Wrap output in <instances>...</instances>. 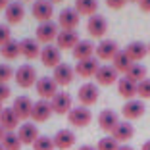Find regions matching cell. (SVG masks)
<instances>
[{
  "label": "cell",
  "mask_w": 150,
  "mask_h": 150,
  "mask_svg": "<svg viewBox=\"0 0 150 150\" xmlns=\"http://www.w3.org/2000/svg\"><path fill=\"white\" fill-rule=\"evenodd\" d=\"M13 79H16L18 87L29 88V87H33V85H37L39 77H37V69H35V67L29 66V64H23V66H19L18 69H16Z\"/></svg>",
  "instance_id": "obj_1"
},
{
  "label": "cell",
  "mask_w": 150,
  "mask_h": 150,
  "mask_svg": "<svg viewBox=\"0 0 150 150\" xmlns=\"http://www.w3.org/2000/svg\"><path fill=\"white\" fill-rule=\"evenodd\" d=\"M58 33H60L58 23L44 21V23H39V27H37V31H35V39L39 40V42H42V44H50L52 40H56Z\"/></svg>",
  "instance_id": "obj_2"
},
{
  "label": "cell",
  "mask_w": 150,
  "mask_h": 150,
  "mask_svg": "<svg viewBox=\"0 0 150 150\" xmlns=\"http://www.w3.org/2000/svg\"><path fill=\"white\" fill-rule=\"evenodd\" d=\"M98 96H100V88L96 83H85L77 91V98H79L81 106H93L98 100Z\"/></svg>",
  "instance_id": "obj_3"
},
{
  "label": "cell",
  "mask_w": 150,
  "mask_h": 150,
  "mask_svg": "<svg viewBox=\"0 0 150 150\" xmlns=\"http://www.w3.org/2000/svg\"><path fill=\"white\" fill-rule=\"evenodd\" d=\"M67 119L73 127H87L93 121V112L88 110L87 106H77L71 108V112L67 114Z\"/></svg>",
  "instance_id": "obj_4"
},
{
  "label": "cell",
  "mask_w": 150,
  "mask_h": 150,
  "mask_svg": "<svg viewBox=\"0 0 150 150\" xmlns=\"http://www.w3.org/2000/svg\"><path fill=\"white\" fill-rule=\"evenodd\" d=\"M79 25V13L75 8H66L58 16V27L62 31H75Z\"/></svg>",
  "instance_id": "obj_5"
},
{
  "label": "cell",
  "mask_w": 150,
  "mask_h": 150,
  "mask_svg": "<svg viewBox=\"0 0 150 150\" xmlns=\"http://www.w3.org/2000/svg\"><path fill=\"white\" fill-rule=\"evenodd\" d=\"M40 62H42L44 67H58L62 64V50L58 46H52V44H46L40 50Z\"/></svg>",
  "instance_id": "obj_6"
},
{
  "label": "cell",
  "mask_w": 150,
  "mask_h": 150,
  "mask_svg": "<svg viewBox=\"0 0 150 150\" xmlns=\"http://www.w3.org/2000/svg\"><path fill=\"white\" fill-rule=\"evenodd\" d=\"M37 93L42 100H52L60 91H58V83L52 79V77H39L37 81Z\"/></svg>",
  "instance_id": "obj_7"
},
{
  "label": "cell",
  "mask_w": 150,
  "mask_h": 150,
  "mask_svg": "<svg viewBox=\"0 0 150 150\" xmlns=\"http://www.w3.org/2000/svg\"><path fill=\"white\" fill-rule=\"evenodd\" d=\"M87 31L88 35L93 37V39H102V37L106 35L108 31V21L104 16H98V13H94V16H91L87 21Z\"/></svg>",
  "instance_id": "obj_8"
},
{
  "label": "cell",
  "mask_w": 150,
  "mask_h": 150,
  "mask_svg": "<svg viewBox=\"0 0 150 150\" xmlns=\"http://www.w3.org/2000/svg\"><path fill=\"white\" fill-rule=\"evenodd\" d=\"M54 114L52 110V104H50V100H37L35 104H33V112H31V119L33 123H42V121H46V119H50V115Z\"/></svg>",
  "instance_id": "obj_9"
},
{
  "label": "cell",
  "mask_w": 150,
  "mask_h": 150,
  "mask_svg": "<svg viewBox=\"0 0 150 150\" xmlns=\"http://www.w3.org/2000/svg\"><path fill=\"white\" fill-rule=\"evenodd\" d=\"M31 13H33V18L39 19L40 23L52 21V16H54L52 2H48V0H35V4L31 8Z\"/></svg>",
  "instance_id": "obj_10"
},
{
  "label": "cell",
  "mask_w": 150,
  "mask_h": 150,
  "mask_svg": "<svg viewBox=\"0 0 150 150\" xmlns=\"http://www.w3.org/2000/svg\"><path fill=\"white\" fill-rule=\"evenodd\" d=\"M94 77H96V85L100 87H110L119 81V73L115 71L114 66H100Z\"/></svg>",
  "instance_id": "obj_11"
},
{
  "label": "cell",
  "mask_w": 150,
  "mask_h": 150,
  "mask_svg": "<svg viewBox=\"0 0 150 150\" xmlns=\"http://www.w3.org/2000/svg\"><path fill=\"white\" fill-rule=\"evenodd\" d=\"M96 58L98 60H114V56L119 52L117 48V42L112 39H102L100 42L96 44Z\"/></svg>",
  "instance_id": "obj_12"
},
{
  "label": "cell",
  "mask_w": 150,
  "mask_h": 150,
  "mask_svg": "<svg viewBox=\"0 0 150 150\" xmlns=\"http://www.w3.org/2000/svg\"><path fill=\"white\" fill-rule=\"evenodd\" d=\"M75 77V67H71L69 64H60L58 67H54V73H52V79L58 83V87L62 85V87H66V85H69L71 81H73Z\"/></svg>",
  "instance_id": "obj_13"
},
{
  "label": "cell",
  "mask_w": 150,
  "mask_h": 150,
  "mask_svg": "<svg viewBox=\"0 0 150 150\" xmlns=\"http://www.w3.org/2000/svg\"><path fill=\"white\" fill-rule=\"evenodd\" d=\"M50 104H52L54 114L66 115V114H69L71 108H73V98H71L67 93H58L56 96L50 100Z\"/></svg>",
  "instance_id": "obj_14"
},
{
  "label": "cell",
  "mask_w": 150,
  "mask_h": 150,
  "mask_svg": "<svg viewBox=\"0 0 150 150\" xmlns=\"http://www.w3.org/2000/svg\"><path fill=\"white\" fill-rule=\"evenodd\" d=\"M33 104H35V102H33L29 96H18L16 100H13L12 110L16 112V115L19 117V121H23V119H27V117H31Z\"/></svg>",
  "instance_id": "obj_15"
},
{
  "label": "cell",
  "mask_w": 150,
  "mask_h": 150,
  "mask_svg": "<svg viewBox=\"0 0 150 150\" xmlns=\"http://www.w3.org/2000/svg\"><path fill=\"white\" fill-rule=\"evenodd\" d=\"M144 110H146L144 102H142V100H135V98H133V100H127L123 104L121 114H123L125 119H139V117L144 115Z\"/></svg>",
  "instance_id": "obj_16"
},
{
  "label": "cell",
  "mask_w": 150,
  "mask_h": 150,
  "mask_svg": "<svg viewBox=\"0 0 150 150\" xmlns=\"http://www.w3.org/2000/svg\"><path fill=\"white\" fill-rule=\"evenodd\" d=\"M19 48H21V56L27 58V60H35V58H40V42L37 39H31L27 37L19 42Z\"/></svg>",
  "instance_id": "obj_17"
},
{
  "label": "cell",
  "mask_w": 150,
  "mask_h": 150,
  "mask_svg": "<svg viewBox=\"0 0 150 150\" xmlns=\"http://www.w3.org/2000/svg\"><path fill=\"white\" fill-rule=\"evenodd\" d=\"M79 44V35L75 31H60L56 37V46L60 50H73Z\"/></svg>",
  "instance_id": "obj_18"
},
{
  "label": "cell",
  "mask_w": 150,
  "mask_h": 150,
  "mask_svg": "<svg viewBox=\"0 0 150 150\" xmlns=\"http://www.w3.org/2000/svg\"><path fill=\"white\" fill-rule=\"evenodd\" d=\"M117 123H119V115L115 114L114 110H102L100 114H98V125H100L102 131L112 133L117 127Z\"/></svg>",
  "instance_id": "obj_19"
},
{
  "label": "cell",
  "mask_w": 150,
  "mask_h": 150,
  "mask_svg": "<svg viewBox=\"0 0 150 150\" xmlns=\"http://www.w3.org/2000/svg\"><path fill=\"white\" fill-rule=\"evenodd\" d=\"M52 141H54V146L58 150H67L75 144V133L71 129H60L52 137Z\"/></svg>",
  "instance_id": "obj_20"
},
{
  "label": "cell",
  "mask_w": 150,
  "mask_h": 150,
  "mask_svg": "<svg viewBox=\"0 0 150 150\" xmlns=\"http://www.w3.org/2000/svg\"><path fill=\"white\" fill-rule=\"evenodd\" d=\"M112 137L117 142L127 144V141H131V139L135 137V127H133V123H129V121H119L117 127L112 131Z\"/></svg>",
  "instance_id": "obj_21"
},
{
  "label": "cell",
  "mask_w": 150,
  "mask_h": 150,
  "mask_svg": "<svg viewBox=\"0 0 150 150\" xmlns=\"http://www.w3.org/2000/svg\"><path fill=\"white\" fill-rule=\"evenodd\" d=\"M98 67H100L98 58H88V60H81V62H77V66H75V73L81 75V77H94L96 71H98Z\"/></svg>",
  "instance_id": "obj_22"
},
{
  "label": "cell",
  "mask_w": 150,
  "mask_h": 150,
  "mask_svg": "<svg viewBox=\"0 0 150 150\" xmlns=\"http://www.w3.org/2000/svg\"><path fill=\"white\" fill-rule=\"evenodd\" d=\"M18 137H19V141H21V144H31L33 146V142L40 137L39 127H37L35 123H23V125H19Z\"/></svg>",
  "instance_id": "obj_23"
},
{
  "label": "cell",
  "mask_w": 150,
  "mask_h": 150,
  "mask_svg": "<svg viewBox=\"0 0 150 150\" xmlns=\"http://www.w3.org/2000/svg\"><path fill=\"white\" fill-rule=\"evenodd\" d=\"M4 16H6V21H8L10 25H18V23L23 21L25 8H23V4H19V2H10V6L4 10Z\"/></svg>",
  "instance_id": "obj_24"
},
{
  "label": "cell",
  "mask_w": 150,
  "mask_h": 150,
  "mask_svg": "<svg viewBox=\"0 0 150 150\" xmlns=\"http://www.w3.org/2000/svg\"><path fill=\"white\" fill-rule=\"evenodd\" d=\"M18 125H19V117L16 115V112L12 108H4L2 114H0V127L6 133H12L18 129Z\"/></svg>",
  "instance_id": "obj_25"
},
{
  "label": "cell",
  "mask_w": 150,
  "mask_h": 150,
  "mask_svg": "<svg viewBox=\"0 0 150 150\" xmlns=\"http://www.w3.org/2000/svg\"><path fill=\"white\" fill-rule=\"evenodd\" d=\"M94 50H96V46H94L91 40H79V44H77L71 52H73V58H75V60H77V62H81V60L94 58Z\"/></svg>",
  "instance_id": "obj_26"
},
{
  "label": "cell",
  "mask_w": 150,
  "mask_h": 150,
  "mask_svg": "<svg viewBox=\"0 0 150 150\" xmlns=\"http://www.w3.org/2000/svg\"><path fill=\"white\" fill-rule=\"evenodd\" d=\"M125 52H127V56L131 58L133 62L137 64V62H141L142 58L148 54V44L141 42V40H133V42H129V44H127Z\"/></svg>",
  "instance_id": "obj_27"
},
{
  "label": "cell",
  "mask_w": 150,
  "mask_h": 150,
  "mask_svg": "<svg viewBox=\"0 0 150 150\" xmlns=\"http://www.w3.org/2000/svg\"><path fill=\"white\" fill-rule=\"evenodd\" d=\"M117 93H119V96H123L125 100H133V98L137 96V83L129 81L127 77H119Z\"/></svg>",
  "instance_id": "obj_28"
},
{
  "label": "cell",
  "mask_w": 150,
  "mask_h": 150,
  "mask_svg": "<svg viewBox=\"0 0 150 150\" xmlns=\"http://www.w3.org/2000/svg\"><path fill=\"white\" fill-rule=\"evenodd\" d=\"M133 64H135V62H133L131 58L127 56V52H125V50H119V52L114 56V60H112V66L115 67V71H117V73H127V69L133 66Z\"/></svg>",
  "instance_id": "obj_29"
},
{
  "label": "cell",
  "mask_w": 150,
  "mask_h": 150,
  "mask_svg": "<svg viewBox=\"0 0 150 150\" xmlns=\"http://www.w3.org/2000/svg\"><path fill=\"white\" fill-rule=\"evenodd\" d=\"M75 10L79 16H94L98 10V0H75Z\"/></svg>",
  "instance_id": "obj_30"
},
{
  "label": "cell",
  "mask_w": 150,
  "mask_h": 150,
  "mask_svg": "<svg viewBox=\"0 0 150 150\" xmlns=\"http://www.w3.org/2000/svg\"><path fill=\"white\" fill-rule=\"evenodd\" d=\"M0 54H2V58H4V60H16V58H19V54H21L19 42L12 39L10 42L2 44V46H0Z\"/></svg>",
  "instance_id": "obj_31"
},
{
  "label": "cell",
  "mask_w": 150,
  "mask_h": 150,
  "mask_svg": "<svg viewBox=\"0 0 150 150\" xmlns=\"http://www.w3.org/2000/svg\"><path fill=\"white\" fill-rule=\"evenodd\" d=\"M125 77H127L129 81H133V83H137V85H139L141 81L146 79V67L142 66V64H133V66L127 69Z\"/></svg>",
  "instance_id": "obj_32"
},
{
  "label": "cell",
  "mask_w": 150,
  "mask_h": 150,
  "mask_svg": "<svg viewBox=\"0 0 150 150\" xmlns=\"http://www.w3.org/2000/svg\"><path fill=\"white\" fill-rule=\"evenodd\" d=\"M2 148L4 150H19L21 148V141H19V137H18V133H4V139H2Z\"/></svg>",
  "instance_id": "obj_33"
},
{
  "label": "cell",
  "mask_w": 150,
  "mask_h": 150,
  "mask_svg": "<svg viewBox=\"0 0 150 150\" xmlns=\"http://www.w3.org/2000/svg\"><path fill=\"white\" fill-rule=\"evenodd\" d=\"M54 141L52 137H46V135H40L35 142H33V150H54Z\"/></svg>",
  "instance_id": "obj_34"
},
{
  "label": "cell",
  "mask_w": 150,
  "mask_h": 150,
  "mask_svg": "<svg viewBox=\"0 0 150 150\" xmlns=\"http://www.w3.org/2000/svg\"><path fill=\"white\" fill-rule=\"evenodd\" d=\"M119 148V142L115 141L114 137H104V139H100L98 141V144H96V150H117Z\"/></svg>",
  "instance_id": "obj_35"
},
{
  "label": "cell",
  "mask_w": 150,
  "mask_h": 150,
  "mask_svg": "<svg viewBox=\"0 0 150 150\" xmlns=\"http://www.w3.org/2000/svg\"><path fill=\"white\" fill-rule=\"evenodd\" d=\"M137 96L141 98V100H148L150 98V79L148 77L137 85Z\"/></svg>",
  "instance_id": "obj_36"
},
{
  "label": "cell",
  "mask_w": 150,
  "mask_h": 150,
  "mask_svg": "<svg viewBox=\"0 0 150 150\" xmlns=\"http://www.w3.org/2000/svg\"><path fill=\"white\" fill-rule=\"evenodd\" d=\"M13 75H16V71L12 69V66H10V64H0V83H6V85H8V81L12 79Z\"/></svg>",
  "instance_id": "obj_37"
},
{
  "label": "cell",
  "mask_w": 150,
  "mask_h": 150,
  "mask_svg": "<svg viewBox=\"0 0 150 150\" xmlns=\"http://www.w3.org/2000/svg\"><path fill=\"white\" fill-rule=\"evenodd\" d=\"M12 40V31L8 25H0V46Z\"/></svg>",
  "instance_id": "obj_38"
},
{
  "label": "cell",
  "mask_w": 150,
  "mask_h": 150,
  "mask_svg": "<svg viewBox=\"0 0 150 150\" xmlns=\"http://www.w3.org/2000/svg\"><path fill=\"white\" fill-rule=\"evenodd\" d=\"M10 96H12V88H10L6 83H0V102L8 100Z\"/></svg>",
  "instance_id": "obj_39"
},
{
  "label": "cell",
  "mask_w": 150,
  "mask_h": 150,
  "mask_svg": "<svg viewBox=\"0 0 150 150\" xmlns=\"http://www.w3.org/2000/svg\"><path fill=\"white\" fill-rule=\"evenodd\" d=\"M127 4V0H106V6L110 10H121Z\"/></svg>",
  "instance_id": "obj_40"
},
{
  "label": "cell",
  "mask_w": 150,
  "mask_h": 150,
  "mask_svg": "<svg viewBox=\"0 0 150 150\" xmlns=\"http://www.w3.org/2000/svg\"><path fill=\"white\" fill-rule=\"evenodd\" d=\"M139 6H141L142 12H150V0H141V2H139Z\"/></svg>",
  "instance_id": "obj_41"
},
{
  "label": "cell",
  "mask_w": 150,
  "mask_h": 150,
  "mask_svg": "<svg viewBox=\"0 0 150 150\" xmlns=\"http://www.w3.org/2000/svg\"><path fill=\"white\" fill-rule=\"evenodd\" d=\"M10 6V0H0V10H6Z\"/></svg>",
  "instance_id": "obj_42"
},
{
  "label": "cell",
  "mask_w": 150,
  "mask_h": 150,
  "mask_svg": "<svg viewBox=\"0 0 150 150\" xmlns=\"http://www.w3.org/2000/svg\"><path fill=\"white\" fill-rule=\"evenodd\" d=\"M117 150H135V148H133V146H129V144H119Z\"/></svg>",
  "instance_id": "obj_43"
},
{
  "label": "cell",
  "mask_w": 150,
  "mask_h": 150,
  "mask_svg": "<svg viewBox=\"0 0 150 150\" xmlns=\"http://www.w3.org/2000/svg\"><path fill=\"white\" fill-rule=\"evenodd\" d=\"M79 150H96V148H94V146H91V144H83Z\"/></svg>",
  "instance_id": "obj_44"
},
{
  "label": "cell",
  "mask_w": 150,
  "mask_h": 150,
  "mask_svg": "<svg viewBox=\"0 0 150 150\" xmlns=\"http://www.w3.org/2000/svg\"><path fill=\"white\" fill-rule=\"evenodd\" d=\"M141 150H150V141H146V142H144V144H142V146H141Z\"/></svg>",
  "instance_id": "obj_45"
},
{
  "label": "cell",
  "mask_w": 150,
  "mask_h": 150,
  "mask_svg": "<svg viewBox=\"0 0 150 150\" xmlns=\"http://www.w3.org/2000/svg\"><path fill=\"white\" fill-rule=\"evenodd\" d=\"M4 133H6V131H4L2 127H0V142H2V139H4Z\"/></svg>",
  "instance_id": "obj_46"
},
{
  "label": "cell",
  "mask_w": 150,
  "mask_h": 150,
  "mask_svg": "<svg viewBox=\"0 0 150 150\" xmlns=\"http://www.w3.org/2000/svg\"><path fill=\"white\" fill-rule=\"evenodd\" d=\"M48 2H52V4H56V2H62V0H48Z\"/></svg>",
  "instance_id": "obj_47"
},
{
  "label": "cell",
  "mask_w": 150,
  "mask_h": 150,
  "mask_svg": "<svg viewBox=\"0 0 150 150\" xmlns=\"http://www.w3.org/2000/svg\"><path fill=\"white\" fill-rule=\"evenodd\" d=\"M2 110H4V108H2V102H0V114H2Z\"/></svg>",
  "instance_id": "obj_48"
},
{
  "label": "cell",
  "mask_w": 150,
  "mask_h": 150,
  "mask_svg": "<svg viewBox=\"0 0 150 150\" xmlns=\"http://www.w3.org/2000/svg\"><path fill=\"white\" fill-rule=\"evenodd\" d=\"M127 2H141V0H127Z\"/></svg>",
  "instance_id": "obj_49"
},
{
  "label": "cell",
  "mask_w": 150,
  "mask_h": 150,
  "mask_svg": "<svg viewBox=\"0 0 150 150\" xmlns=\"http://www.w3.org/2000/svg\"><path fill=\"white\" fill-rule=\"evenodd\" d=\"M148 54H150V44H148Z\"/></svg>",
  "instance_id": "obj_50"
},
{
  "label": "cell",
  "mask_w": 150,
  "mask_h": 150,
  "mask_svg": "<svg viewBox=\"0 0 150 150\" xmlns=\"http://www.w3.org/2000/svg\"><path fill=\"white\" fill-rule=\"evenodd\" d=\"M0 150H4V148H2V144H0Z\"/></svg>",
  "instance_id": "obj_51"
}]
</instances>
